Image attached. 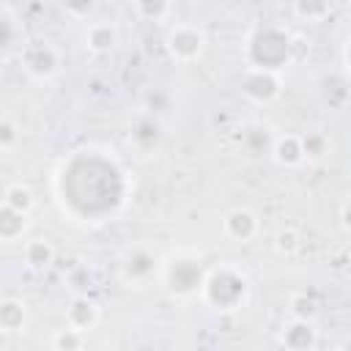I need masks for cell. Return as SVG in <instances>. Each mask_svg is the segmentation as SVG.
<instances>
[{
    "label": "cell",
    "instance_id": "6da1fadb",
    "mask_svg": "<svg viewBox=\"0 0 351 351\" xmlns=\"http://www.w3.org/2000/svg\"><path fill=\"white\" fill-rule=\"evenodd\" d=\"M200 288H203L206 299H208L214 307H219V310H230V307H236V304L244 299L247 282H244V277H239L236 271L222 269V271H214L208 280H203Z\"/></svg>",
    "mask_w": 351,
    "mask_h": 351
},
{
    "label": "cell",
    "instance_id": "7a4b0ae2",
    "mask_svg": "<svg viewBox=\"0 0 351 351\" xmlns=\"http://www.w3.org/2000/svg\"><path fill=\"white\" fill-rule=\"evenodd\" d=\"M288 49H291V44H288L285 33H280V30H261L252 38V44H250V58H252V63L258 69L274 71V69H280L288 60Z\"/></svg>",
    "mask_w": 351,
    "mask_h": 351
},
{
    "label": "cell",
    "instance_id": "3957f363",
    "mask_svg": "<svg viewBox=\"0 0 351 351\" xmlns=\"http://www.w3.org/2000/svg\"><path fill=\"white\" fill-rule=\"evenodd\" d=\"M167 282L176 293H195L203 285V269L197 261H173L167 266Z\"/></svg>",
    "mask_w": 351,
    "mask_h": 351
},
{
    "label": "cell",
    "instance_id": "277c9868",
    "mask_svg": "<svg viewBox=\"0 0 351 351\" xmlns=\"http://www.w3.org/2000/svg\"><path fill=\"white\" fill-rule=\"evenodd\" d=\"M167 47H170L173 58H178V60H192V58H197L200 49H203V36H200V30L181 25V27H176V30L170 33Z\"/></svg>",
    "mask_w": 351,
    "mask_h": 351
},
{
    "label": "cell",
    "instance_id": "5b68a950",
    "mask_svg": "<svg viewBox=\"0 0 351 351\" xmlns=\"http://www.w3.org/2000/svg\"><path fill=\"white\" fill-rule=\"evenodd\" d=\"M280 82L269 69H255L247 80H244V93L255 101H269L271 96H277Z\"/></svg>",
    "mask_w": 351,
    "mask_h": 351
},
{
    "label": "cell",
    "instance_id": "8992f818",
    "mask_svg": "<svg viewBox=\"0 0 351 351\" xmlns=\"http://www.w3.org/2000/svg\"><path fill=\"white\" fill-rule=\"evenodd\" d=\"M25 66H27V71L36 74V77H49V74L58 69V55H55L52 47L36 44V47H30V49L25 52Z\"/></svg>",
    "mask_w": 351,
    "mask_h": 351
},
{
    "label": "cell",
    "instance_id": "52a82bcc",
    "mask_svg": "<svg viewBox=\"0 0 351 351\" xmlns=\"http://www.w3.org/2000/svg\"><path fill=\"white\" fill-rule=\"evenodd\" d=\"M225 230H228L236 241H247V239L255 236L258 219H255V214L247 211V208H233V211L225 217Z\"/></svg>",
    "mask_w": 351,
    "mask_h": 351
},
{
    "label": "cell",
    "instance_id": "ba28073f",
    "mask_svg": "<svg viewBox=\"0 0 351 351\" xmlns=\"http://www.w3.org/2000/svg\"><path fill=\"white\" fill-rule=\"evenodd\" d=\"M96 321V304L90 299H74V304L69 307V326L77 332L90 329Z\"/></svg>",
    "mask_w": 351,
    "mask_h": 351
},
{
    "label": "cell",
    "instance_id": "9c48e42d",
    "mask_svg": "<svg viewBox=\"0 0 351 351\" xmlns=\"http://www.w3.org/2000/svg\"><path fill=\"white\" fill-rule=\"evenodd\" d=\"M85 41H88V47H90L93 52H110V49L115 47V41H118V33H115L112 25L99 22V25H90Z\"/></svg>",
    "mask_w": 351,
    "mask_h": 351
},
{
    "label": "cell",
    "instance_id": "30bf717a",
    "mask_svg": "<svg viewBox=\"0 0 351 351\" xmlns=\"http://www.w3.org/2000/svg\"><path fill=\"white\" fill-rule=\"evenodd\" d=\"M25 258H27L30 269H47V266L52 263V258H55V250H52L49 241L33 239V241L25 247Z\"/></svg>",
    "mask_w": 351,
    "mask_h": 351
},
{
    "label": "cell",
    "instance_id": "8fae6325",
    "mask_svg": "<svg viewBox=\"0 0 351 351\" xmlns=\"http://www.w3.org/2000/svg\"><path fill=\"white\" fill-rule=\"evenodd\" d=\"M285 346H291V348H310L313 343H315V329H313V324H307V318H299L288 332H285Z\"/></svg>",
    "mask_w": 351,
    "mask_h": 351
},
{
    "label": "cell",
    "instance_id": "7c38bea8",
    "mask_svg": "<svg viewBox=\"0 0 351 351\" xmlns=\"http://www.w3.org/2000/svg\"><path fill=\"white\" fill-rule=\"evenodd\" d=\"M22 324H25V304L16 299L0 302V326L5 332H16V329H22Z\"/></svg>",
    "mask_w": 351,
    "mask_h": 351
},
{
    "label": "cell",
    "instance_id": "4fadbf2b",
    "mask_svg": "<svg viewBox=\"0 0 351 351\" xmlns=\"http://www.w3.org/2000/svg\"><path fill=\"white\" fill-rule=\"evenodd\" d=\"M151 271H154V255H148L145 250L132 252L129 261L123 263V274H126L129 280H143V277H148Z\"/></svg>",
    "mask_w": 351,
    "mask_h": 351
},
{
    "label": "cell",
    "instance_id": "5bb4252c",
    "mask_svg": "<svg viewBox=\"0 0 351 351\" xmlns=\"http://www.w3.org/2000/svg\"><path fill=\"white\" fill-rule=\"evenodd\" d=\"M22 230H25V214L11 206H3L0 208V239H16Z\"/></svg>",
    "mask_w": 351,
    "mask_h": 351
},
{
    "label": "cell",
    "instance_id": "9a60e30c",
    "mask_svg": "<svg viewBox=\"0 0 351 351\" xmlns=\"http://www.w3.org/2000/svg\"><path fill=\"white\" fill-rule=\"evenodd\" d=\"M274 156H277L280 165H299V162L304 159V154H302V140H296V137H291V134L282 137V140H277Z\"/></svg>",
    "mask_w": 351,
    "mask_h": 351
},
{
    "label": "cell",
    "instance_id": "2e32d148",
    "mask_svg": "<svg viewBox=\"0 0 351 351\" xmlns=\"http://www.w3.org/2000/svg\"><path fill=\"white\" fill-rule=\"evenodd\" d=\"M5 206H11V208L27 214L30 206H33V192H30L27 186H22V184H14V186L5 189Z\"/></svg>",
    "mask_w": 351,
    "mask_h": 351
},
{
    "label": "cell",
    "instance_id": "e0dca14e",
    "mask_svg": "<svg viewBox=\"0 0 351 351\" xmlns=\"http://www.w3.org/2000/svg\"><path fill=\"white\" fill-rule=\"evenodd\" d=\"M296 11L304 19H321L329 11V0H296Z\"/></svg>",
    "mask_w": 351,
    "mask_h": 351
},
{
    "label": "cell",
    "instance_id": "ac0fdd59",
    "mask_svg": "<svg viewBox=\"0 0 351 351\" xmlns=\"http://www.w3.org/2000/svg\"><path fill=\"white\" fill-rule=\"evenodd\" d=\"M156 137H159V126L154 121H143L134 132V143H140L143 148H151L156 143Z\"/></svg>",
    "mask_w": 351,
    "mask_h": 351
},
{
    "label": "cell",
    "instance_id": "d6986e66",
    "mask_svg": "<svg viewBox=\"0 0 351 351\" xmlns=\"http://www.w3.org/2000/svg\"><path fill=\"white\" fill-rule=\"evenodd\" d=\"M137 11L145 19H159L167 11V0H137Z\"/></svg>",
    "mask_w": 351,
    "mask_h": 351
},
{
    "label": "cell",
    "instance_id": "ffe728a7",
    "mask_svg": "<svg viewBox=\"0 0 351 351\" xmlns=\"http://www.w3.org/2000/svg\"><path fill=\"white\" fill-rule=\"evenodd\" d=\"M52 343H55L58 348H80V346H82V337H80L77 329H60Z\"/></svg>",
    "mask_w": 351,
    "mask_h": 351
},
{
    "label": "cell",
    "instance_id": "44dd1931",
    "mask_svg": "<svg viewBox=\"0 0 351 351\" xmlns=\"http://www.w3.org/2000/svg\"><path fill=\"white\" fill-rule=\"evenodd\" d=\"M291 307H293V315L296 318H313L315 315V302L307 299V296H293L291 299Z\"/></svg>",
    "mask_w": 351,
    "mask_h": 351
},
{
    "label": "cell",
    "instance_id": "7402d4cb",
    "mask_svg": "<svg viewBox=\"0 0 351 351\" xmlns=\"http://www.w3.org/2000/svg\"><path fill=\"white\" fill-rule=\"evenodd\" d=\"M302 154L304 156H321L324 154V137H318V134L304 137L302 140Z\"/></svg>",
    "mask_w": 351,
    "mask_h": 351
},
{
    "label": "cell",
    "instance_id": "603a6c76",
    "mask_svg": "<svg viewBox=\"0 0 351 351\" xmlns=\"http://www.w3.org/2000/svg\"><path fill=\"white\" fill-rule=\"evenodd\" d=\"M16 143V126L11 121H0V148H8Z\"/></svg>",
    "mask_w": 351,
    "mask_h": 351
},
{
    "label": "cell",
    "instance_id": "cb8c5ba5",
    "mask_svg": "<svg viewBox=\"0 0 351 351\" xmlns=\"http://www.w3.org/2000/svg\"><path fill=\"white\" fill-rule=\"evenodd\" d=\"M296 247H299L296 233H293V230H280V236H277V250H280V252H291V250H296Z\"/></svg>",
    "mask_w": 351,
    "mask_h": 351
},
{
    "label": "cell",
    "instance_id": "d4e9b609",
    "mask_svg": "<svg viewBox=\"0 0 351 351\" xmlns=\"http://www.w3.org/2000/svg\"><path fill=\"white\" fill-rule=\"evenodd\" d=\"M66 8L71 11V14H88L90 8H93V0H66Z\"/></svg>",
    "mask_w": 351,
    "mask_h": 351
}]
</instances>
